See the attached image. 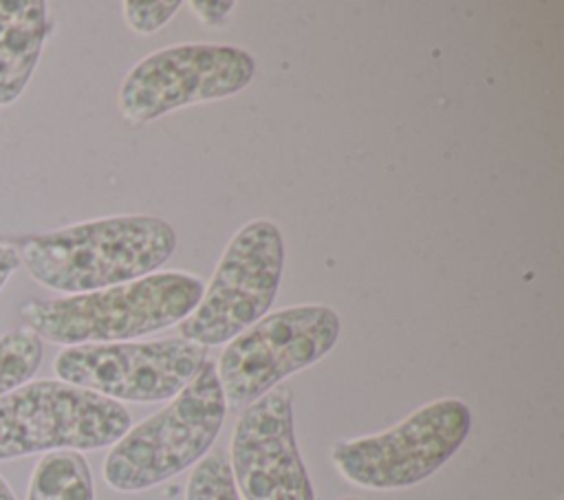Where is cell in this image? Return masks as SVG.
<instances>
[{"label":"cell","instance_id":"obj_6","mask_svg":"<svg viewBox=\"0 0 564 500\" xmlns=\"http://www.w3.org/2000/svg\"><path fill=\"white\" fill-rule=\"evenodd\" d=\"M284 269V240L264 218L247 222L227 244L196 308L178 322V337L203 348L231 341L273 304Z\"/></svg>","mask_w":564,"mask_h":500},{"label":"cell","instance_id":"obj_16","mask_svg":"<svg viewBox=\"0 0 564 500\" xmlns=\"http://www.w3.org/2000/svg\"><path fill=\"white\" fill-rule=\"evenodd\" d=\"M20 251L15 244L0 242V291L7 284V280L18 271L20 267Z\"/></svg>","mask_w":564,"mask_h":500},{"label":"cell","instance_id":"obj_1","mask_svg":"<svg viewBox=\"0 0 564 500\" xmlns=\"http://www.w3.org/2000/svg\"><path fill=\"white\" fill-rule=\"evenodd\" d=\"M176 247L156 216H108L35 233L18 247L35 282L59 293H93L154 273Z\"/></svg>","mask_w":564,"mask_h":500},{"label":"cell","instance_id":"obj_5","mask_svg":"<svg viewBox=\"0 0 564 500\" xmlns=\"http://www.w3.org/2000/svg\"><path fill=\"white\" fill-rule=\"evenodd\" d=\"M469 427L465 401L436 399L386 432L335 443L330 460L357 487L405 489L441 469L460 449Z\"/></svg>","mask_w":564,"mask_h":500},{"label":"cell","instance_id":"obj_4","mask_svg":"<svg viewBox=\"0 0 564 500\" xmlns=\"http://www.w3.org/2000/svg\"><path fill=\"white\" fill-rule=\"evenodd\" d=\"M130 425V412L119 401L64 381H29L0 396V460L101 449Z\"/></svg>","mask_w":564,"mask_h":500},{"label":"cell","instance_id":"obj_9","mask_svg":"<svg viewBox=\"0 0 564 500\" xmlns=\"http://www.w3.org/2000/svg\"><path fill=\"white\" fill-rule=\"evenodd\" d=\"M256 59L229 44H176L143 57L119 88L128 121L145 123L176 108L223 99L249 86Z\"/></svg>","mask_w":564,"mask_h":500},{"label":"cell","instance_id":"obj_7","mask_svg":"<svg viewBox=\"0 0 564 500\" xmlns=\"http://www.w3.org/2000/svg\"><path fill=\"white\" fill-rule=\"evenodd\" d=\"M339 339V317L322 304L289 306L260 317L227 341L216 374L225 401L247 407L282 379L317 363Z\"/></svg>","mask_w":564,"mask_h":500},{"label":"cell","instance_id":"obj_18","mask_svg":"<svg viewBox=\"0 0 564 500\" xmlns=\"http://www.w3.org/2000/svg\"><path fill=\"white\" fill-rule=\"evenodd\" d=\"M0 500H18L15 493L11 491V487L7 485V480L0 476Z\"/></svg>","mask_w":564,"mask_h":500},{"label":"cell","instance_id":"obj_12","mask_svg":"<svg viewBox=\"0 0 564 500\" xmlns=\"http://www.w3.org/2000/svg\"><path fill=\"white\" fill-rule=\"evenodd\" d=\"M26 500H95L86 458L79 452L44 454L33 467Z\"/></svg>","mask_w":564,"mask_h":500},{"label":"cell","instance_id":"obj_19","mask_svg":"<svg viewBox=\"0 0 564 500\" xmlns=\"http://www.w3.org/2000/svg\"><path fill=\"white\" fill-rule=\"evenodd\" d=\"M339 500H361V498H352V496H346V498H339Z\"/></svg>","mask_w":564,"mask_h":500},{"label":"cell","instance_id":"obj_14","mask_svg":"<svg viewBox=\"0 0 564 500\" xmlns=\"http://www.w3.org/2000/svg\"><path fill=\"white\" fill-rule=\"evenodd\" d=\"M185 500H242L223 452L203 456L189 474Z\"/></svg>","mask_w":564,"mask_h":500},{"label":"cell","instance_id":"obj_17","mask_svg":"<svg viewBox=\"0 0 564 500\" xmlns=\"http://www.w3.org/2000/svg\"><path fill=\"white\" fill-rule=\"evenodd\" d=\"M192 9H196L207 24H216L234 9V2H192Z\"/></svg>","mask_w":564,"mask_h":500},{"label":"cell","instance_id":"obj_11","mask_svg":"<svg viewBox=\"0 0 564 500\" xmlns=\"http://www.w3.org/2000/svg\"><path fill=\"white\" fill-rule=\"evenodd\" d=\"M51 29L46 2L0 0V106L24 93Z\"/></svg>","mask_w":564,"mask_h":500},{"label":"cell","instance_id":"obj_15","mask_svg":"<svg viewBox=\"0 0 564 500\" xmlns=\"http://www.w3.org/2000/svg\"><path fill=\"white\" fill-rule=\"evenodd\" d=\"M181 7V0H154V2H139V0H126L123 2V18L128 26L137 33H154L161 29Z\"/></svg>","mask_w":564,"mask_h":500},{"label":"cell","instance_id":"obj_3","mask_svg":"<svg viewBox=\"0 0 564 500\" xmlns=\"http://www.w3.org/2000/svg\"><path fill=\"white\" fill-rule=\"evenodd\" d=\"M225 414L227 401L216 363L207 359L163 410L130 427L112 445L104 460V480L123 493L170 480L209 452Z\"/></svg>","mask_w":564,"mask_h":500},{"label":"cell","instance_id":"obj_2","mask_svg":"<svg viewBox=\"0 0 564 500\" xmlns=\"http://www.w3.org/2000/svg\"><path fill=\"white\" fill-rule=\"evenodd\" d=\"M203 289L189 273L161 271L93 293L31 300L20 306V317L40 339L53 344H115L183 322Z\"/></svg>","mask_w":564,"mask_h":500},{"label":"cell","instance_id":"obj_10","mask_svg":"<svg viewBox=\"0 0 564 500\" xmlns=\"http://www.w3.org/2000/svg\"><path fill=\"white\" fill-rule=\"evenodd\" d=\"M229 467L242 500H319L295 443L293 394L286 385H275L242 410Z\"/></svg>","mask_w":564,"mask_h":500},{"label":"cell","instance_id":"obj_8","mask_svg":"<svg viewBox=\"0 0 564 500\" xmlns=\"http://www.w3.org/2000/svg\"><path fill=\"white\" fill-rule=\"evenodd\" d=\"M207 361V348L167 337L68 346L55 357L59 381L112 401L156 403L174 399Z\"/></svg>","mask_w":564,"mask_h":500},{"label":"cell","instance_id":"obj_13","mask_svg":"<svg viewBox=\"0 0 564 500\" xmlns=\"http://www.w3.org/2000/svg\"><path fill=\"white\" fill-rule=\"evenodd\" d=\"M44 357V344L31 328L0 335V396L29 383Z\"/></svg>","mask_w":564,"mask_h":500}]
</instances>
